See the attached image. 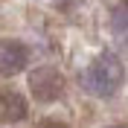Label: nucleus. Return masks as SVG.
<instances>
[{"instance_id": "obj_1", "label": "nucleus", "mask_w": 128, "mask_h": 128, "mask_svg": "<svg viewBox=\"0 0 128 128\" xmlns=\"http://www.w3.org/2000/svg\"><path fill=\"white\" fill-rule=\"evenodd\" d=\"M79 82H82V88L88 90L90 96L108 99V96H114L122 88V82H125V64L114 56V52H102V56H96L82 70Z\"/></svg>"}, {"instance_id": "obj_2", "label": "nucleus", "mask_w": 128, "mask_h": 128, "mask_svg": "<svg viewBox=\"0 0 128 128\" xmlns=\"http://www.w3.org/2000/svg\"><path fill=\"white\" fill-rule=\"evenodd\" d=\"M29 90L38 102H56L64 93V76L56 67H38L29 73Z\"/></svg>"}, {"instance_id": "obj_3", "label": "nucleus", "mask_w": 128, "mask_h": 128, "mask_svg": "<svg viewBox=\"0 0 128 128\" xmlns=\"http://www.w3.org/2000/svg\"><path fill=\"white\" fill-rule=\"evenodd\" d=\"M29 61V50L26 44L15 38H0V76H15L20 73Z\"/></svg>"}, {"instance_id": "obj_4", "label": "nucleus", "mask_w": 128, "mask_h": 128, "mask_svg": "<svg viewBox=\"0 0 128 128\" xmlns=\"http://www.w3.org/2000/svg\"><path fill=\"white\" fill-rule=\"evenodd\" d=\"M26 111H29V105L18 90H0V120L3 122H20Z\"/></svg>"}, {"instance_id": "obj_5", "label": "nucleus", "mask_w": 128, "mask_h": 128, "mask_svg": "<svg viewBox=\"0 0 128 128\" xmlns=\"http://www.w3.org/2000/svg\"><path fill=\"white\" fill-rule=\"evenodd\" d=\"M111 32H114V38L120 41V44L128 47V0H122V3L114 6V12H111Z\"/></svg>"}, {"instance_id": "obj_6", "label": "nucleus", "mask_w": 128, "mask_h": 128, "mask_svg": "<svg viewBox=\"0 0 128 128\" xmlns=\"http://www.w3.org/2000/svg\"><path fill=\"white\" fill-rule=\"evenodd\" d=\"M35 128H67L64 122H56V120H47V122H41V125H35Z\"/></svg>"}, {"instance_id": "obj_7", "label": "nucleus", "mask_w": 128, "mask_h": 128, "mask_svg": "<svg viewBox=\"0 0 128 128\" xmlns=\"http://www.w3.org/2000/svg\"><path fill=\"white\" fill-rule=\"evenodd\" d=\"M114 128H128V125H114Z\"/></svg>"}]
</instances>
